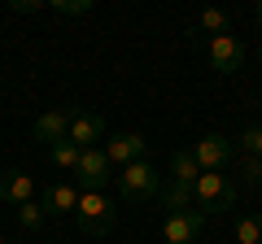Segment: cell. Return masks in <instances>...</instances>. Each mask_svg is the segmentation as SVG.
Here are the masks:
<instances>
[{
  "instance_id": "8",
  "label": "cell",
  "mask_w": 262,
  "mask_h": 244,
  "mask_svg": "<svg viewBox=\"0 0 262 244\" xmlns=\"http://www.w3.org/2000/svg\"><path fill=\"white\" fill-rule=\"evenodd\" d=\"M70 118H75V109H48V113H39V118H35V140L44 144V149L70 140Z\"/></svg>"
},
{
  "instance_id": "19",
  "label": "cell",
  "mask_w": 262,
  "mask_h": 244,
  "mask_svg": "<svg viewBox=\"0 0 262 244\" xmlns=\"http://www.w3.org/2000/svg\"><path fill=\"white\" fill-rule=\"evenodd\" d=\"M236 175H241L245 188H258V183H262V161L258 157H241V161H236Z\"/></svg>"
},
{
  "instance_id": "3",
  "label": "cell",
  "mask_w": 262,
  "mask_h": 244,
  "mask_svg": "<svg viewBox=\"0 0 262 244\" xmlns=\"http://www.w3.org/2000/svg\"><path fill=\"white\" fill-rule=\"evenodd\" d=\"M192 205L201 214H227L236 205V183L227 175H201L192 183Z\"/></svg>"
},
{
  "instance_id": "6",
  "label": "cell",
  "mask_w": 262,
  "mask_h": 244,
  "mask_svg": "<svg viewBox=\"0 0 262 244\" xmlns=\"http://www.w3.org/2000/svg\"><path fill=\"white\" fill-rule=\"evenodd\" d=\"M75 179H79L83 192H105V183L114 179V166L105 157V149H83V157L75 166Z\"/></svg>"
},
{
  "instance_id": "24",
  "label": "cell",
  "mask_w": 262,
  "mask_h": 244,
  "mask_svg": "<svg viewBox=\"0 0 262 244\" xmlns=\"http://www.w3.org/2000/svg\"><path fill=\"white\" fill-rule=\"evenodd\" d=\"M258 61H262V48H258Z\"/></svg>"
},
{
  "instance_id": "5",
  "label": "cell",
  "mask_w": 262,
  "mask_h": 244,
  "mask_svg": "<svg viewBox=\"0 0 262 244\" xmlns=\"http://www.w3.org/2000/svg\"><path fill=\"white\" fill-rule=\"evenodd\" d=\"M201 227H206V214L201 209H179V214H166L162 223V240L166 244H201Z\"/></svg>"
},
{
  "instance_id": "2",
  "label": "cell",
  "mask_w": 262,
  "mask_h": 244,
  "mask_svg": "<svg viewBox=\"0 0 262 244\" xmlns=\"http://www.w3.org/2000/svg\"><path fill=\"white\" fill-rule=\"evenodd\" d=\"M114 179H118V197L122 201H149V197H158V192H162V175H158V166H153L149 157L122 166Z\"/></svg>"
},
{
  "instance_id": "18",
  "label": "cell",
  "mask_w": 262,
  "mask_h": 244,
  "mask_svg": "<svg viewBox=\"0 0 262 244\" xmlns=\"http://www.w3.org/2000/svg\"><path fill=\"white\" fill-rule=\"evenodd\" d=\"M236 244H262V214L236 218Z\"/></svg>"
},
{
  "instance_id": "17",
  "label": "cell",
  "mask_w": 262,
  "mask_h": 244,
  "mask_svg": "<svg viewBox=\"0 0 262 244\" xmlns=\"http://www.w3.org/2000/svg\"><path fill=\"white\" fill-rule=\"evenodd\" d=\"M44 223H48V214H44V205H39V201H27V205H18V227H22L27 235H35Z\"/></svg>"
},
{
  "instance_id": "21",
  "label": "cell",
  "mask_w": 262,
  "mask_h": 244,
  "mask_svg": "<svg viewBox=\"0 0 262 244\" xmlns=\"http://www.w3.org/2000/svg\"><path fill=\"white\" fill-rule=\"evenodd\" d=\"M241 149H245V157H258L262 161V127H249V131L241 135Z\"/></svg>"
},
{
  "instance_id": "13",
  "label": "cell",
  "mask_w": 262,
  "mask_h": 244,
  "mask_svg": "<svg viewBox=\"0 0 262 244\" xmlns=\"http://www.w3.org/2000/svg\"><path fill=\"white\" fill-rule=\"evenodd\" d=\"M196 179H201V166L192 161V153H188V149H175V153H170V183L192 188Z\"/></svg>"
},
{
  "instance_id": "4",
  "label": "cell",
  "mask_w": 262,
  "mask_h": 244,
  "mask_svg": "<svg viewBox=\"0 0 262 244\" xmlns=\"http://www.w3.org/2000/svg\"><path fill=\"white\" fill-rule=\"evenodd\" d=\"M188 153H192V161L201 166V175H223V170L232 166V140H227V135H219V131L201 135Z\"/></svg>"
},
{
  "instance_id": "10",
  "label": "cell",
  "mask_w": 262,
  "mask_h": 244,
  "mask_svg": "<svg viewBox=\"0 0 262 244\" xmlns=\"http://www.w3.org/2000/svg\"><path fill=\"white\" fill-rule=\"evenodd\" d=\"M79 197L83 192L75 188V183H53V188H44V197H39V205H44L48 218H66L79 209Z\"/></svg>"
},
{
  "instance_id": "25",
  "label": "cell",
  "mask_w": 262,
  "mask_h": 244,
  "mask_svg": "<svg viewBox=\"0 0 262 244\" xmlns=\"http://www.w3.org/2000/svg\"><path fill=\"white\" fill-rule=\"evenodd\" d=\"M0 244H5V235H0Z\"/></svg>"
},
{
  "instance_id": "22",
  "label": "cell",
  "mask_w": 262,
  "mask_h": 244,
  "mask_svg": "<svg viewBox=\"0 0 262 244\" xmlns=\"http://www.w3.org/2000/svg\"><path fill=\"white\" fill-rule=\"evenodd\" d=\"M9 9L13 13H39V9H48V5H39V0H13Z\"/></svg>"
},
{
  "instance_id": "11",
  "label": "cell",
  "mask_w": 262,
  "mask_h": 244,
  "mask_svg": "<svg viewBox=\"0 0 262 244\" xmlns=\"http://www.w3.org/2000/svg\"><path fill=\"white\" fill-rule=\"evenodd\" d=\"M31 197H35V179H31L27 170H13V166L0 170V201H9V205H27Z\"/></svg>"
},
{
  "instance_id": "9",
  "label": "cell",
  "mask_w": 262,
  "mask_h": 244,
  "mask_svg": "<svg viewBox=\"0 0 262 244\" xmlns=\"http://www.w3.org/2000/svg\"><path fill=\"white\" fill-rule=\"evenodd\" d=\"M96 140H105V118L92 109H75V118H70V144L75 149H96Z\"/></svg>"
},
{
  "instance_id": "1",
  "label": "cell",
  "mask_w": 262,
  "mask_h": 244,
  "mask_svg": "<svg viewBox=\"0 0 262 244\" xmlns=\"http://www.w3.org/2000/svg\"><path fill=\"white\" fill-rule=\"evenodd\" d=\"M75 223H79L83 235L105 240V235L118 227V205H114L105 192H83V197H79V209H75Z\"/></svg>"
},
{
  "instance_id": "7",
  "label": "cell",
  "mask_w": 262,
  "mask_h": 244,
  "mask_svg": "<svg viewBox=\"0 0 262 244\" xmlns=\"http://www.w3.org/2000/svg\"><path fill=\"white\" fill-rule=\"evenodd\" d=\"M206 57H210V70H214V75H236V70L245 66V44L227 31V35H214V39H210Z\"/></svg>"
},
{
  "instance_id": "20",
  "label": "cell",
  "mask_w": 262,
  "mask_h": 244,
  "mask_svg": "<svg viewBox=\"0 0 262 244\" xmlns=\"http://www.w3.org/2000/svg\"><path fill=\"white\" fill-rule=\"evenodd\" d=\"M48 9H53V13H61V18H83V13L92 9V5H88V0H53Z\"/></svg>"
},
{
  "instance_id": "26",
  "label": "cell",
  "mask_w": 262,
  "mask_h": 244,
  "mask_svg": "<svg viewBox=\"0 0 262 244\" xmlns=\"http://www.w3.org/2000/svg\"><path fill=\"white\" fill-rule=\"evenodd\" d=\"M258 188H262V183H258Z\"/></svg>"
},
{
  "instance_id": "16",
  "label": "cell",
  "mask_w": 262,
  "mask_h": 244,
  "mask_svg": "<svg viewBox=\"0 0 262 244\" xmlns=\"http://www.w3.org/2000/svg\"><path fill=\"white\" fill-rule=\"evenodd\" d=\"M79 157H83V149H75L70 140H61V144H53V149H48V161H53L57 170H70V175H75Z\"/></svg>"
},
{
  "instance_id": "12",
  "label": "cell",
  "mask_w": 262,
  "mask_h": 244,
  "mask_svg": "<svg viewBox=\"0 0 262 244\" xmlns=\"http://www.w3.org/2000/svg\"><path fill=\"white\" fill-rule=\"evenodd\" d=\"M105 157H110V166H131V161H140L144 157V135L122 131V135H114V140H105Z\"/></svg>"
},
{
  "instance_id": "14",
  "label": "cell",
  "mask_w": 262,
  "mask_h": 244,
  "mask_svg": "<svg viewBox=\"0 0 262 244\" xmlns=\"http://www.w3.org/2000/svg\"><path fill=\"white\" fill-rule=\"evenodd\" d=\"M192 27H196V31H210V39H214V35H227V31H232V13H227V9H201Z\"/></svg>"
},
{
  "instance_id": "23",
  "label": "cell",
  "mask_w": 262,
  "mask_h": 244,
  "mask_svg": "<svg viewBox=\"0 0 262 244\" xmlns=\"http://www.w3.org/2000/svg\"><path fill=\"white\" fill-rule=\"evenodd\" d=\"M258 27H262V5H258Z\"/></svg>"
},
{
  "instance_id": "15",
  "label": "cell",
  "mask_w": 262,
  "mask_h": 244,
  "mask_svg": "<svg viewBox=\"0 0 262 244\" xmlns=\"http://www.w3.org/2000/svg\"><path fill=\"white\" fill-rule=\"evenodd\" d=\"M158 197H162V205H166L170 214H179V209H192V188H184V183H170V179H166V188H162Z\"/></svg>"
}]
</instances>
